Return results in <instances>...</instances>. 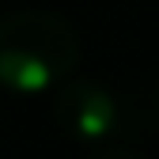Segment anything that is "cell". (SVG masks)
Listing matches in <instances>:
<instances>
[{
    "label": "cell",
    "instance_id": "cell-4",
    "mask_svg": "<svg viewBox=\"0 0 159 159\" xmlns=\"http://www.w3.org/2000/svg\"><path fill=\"white\" fill-rule=\"evenodd\" d=\"M152 95H155V110H159V80H155V91Z\"/></svg>",
    "mask_w": 159,
    "mask_h": 159
},
{
    "label": "cell",
    "instance_id": "cell-3",
    "mask_svg": "<svg viewBox=\"0 0 159 159\" xmlns=\"http://www.w3.org/2000/svg\"><path fill=\"white\" fill-rule=\"evenodd\" d=\"M87 159H144V155H136V152H129V148H98V152H91Z\"/></svg>",
    "mask_w": 159,
    "mask_h": 159
},
{
    "label": "cell",
    "instance_id": "cell-1",
    "mask_svg": "<svg viewBox=\"0 0 159 159\" xmlns=\"http://www.w3.org/2000/svg\"><path fill=\"white\" fill-rule=\"evenodd\" d=\"M80 65V34L61 15L15 11L0 19V87L42 95Z\"/></svg>",
    "mask_w": 159,
    "mask_h": 159
},
{
    "label": "cell",
    "instance_id": "cell-2",
    "mask_svg": "<svg viewBox=\"0 0 159 159\" xmlns=\"http://www.w3.org/2000/svg\"><path fill=\"white\" fill-rule=\"evenodd\" d=\"M53 121L76 144H110L121 133L125 110L106 84L98 80H61V91L53 98Z\"/></svg>",
    "mask_w": 159,
    "mask_h": 159
}]
</instances>
